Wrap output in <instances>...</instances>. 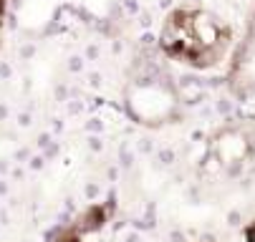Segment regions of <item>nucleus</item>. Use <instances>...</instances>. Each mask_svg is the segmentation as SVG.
<instances>
[{
	"instance_id": "nucleus-1",
	"label": "nucleus",
	"mask_w": 255,
	"mask_h": 242,
	"mask_svg": "<svg viewBox=\"0 0 255 242\" xmlns=\"http://www.w3.org/2000/svg\"><path fill=\"white\" fill-rule=\"evenodd\" d=\"M162 51L190 68L220 66L233 48V28L212 10L205 8H177L162 25Z\"/></svg>"
},
{
	"instance_id": "nucleus-2",
	"label": "nucleus",
	"mask_w": 255,
	"mask_h": 242,
	"mask_svg": "<svg viewBox=\"0 0 255 242\" xmlns=\"http://www.w3.org/2000/svg\"><path fill=\"white\" fill-rule=\"evenodd\" d=\"M124 101L131 119H136L139 124H152V126L169 121L179 109L177 88L167 79H159V76H144L129 83Z\"/></svg>"
},
{
	"instance_id": "nucleus-3",
	"label": "nucleus",
	"mask_w": 255,
	"mask_h": 242,
	"mask_svg": "<svg viewBox=\"0 0 255 242\" xmlns=\"http://www.w3.org/2000/svg\"><path fill=\"white\" fill-rule=\"evenodd\" d=\"M228 83L235 93L245 96L255 91V8L248 18L245 36L238 43L233 61H230V71H228Z\"/></svg>"
},
{
	"instance_id": "nucleus-4",
	"label": "nucleus",
	"mask_w": 255,
	"mask_h": 242,
	"mask_svg": "<svg viewBox=\"0 0 255 242\" xmlns=\"http://www.w3.org/2000/svg\"><path fill=\"white\" fill-rule=\"evenodd\" d=\"M215 149H217V157H220L223 161H238L248 152V139H245V134H240L235 129H228V131H223L220 136H217Z\"/></svg>"
},
{
	"instance_id": "nucleus-5",
	"label": "nucleus",
	"mask_w": 255,
	"mask_h": 242,
	"mask_svg": "<svg viewBox=\"0 0 255 242\" xmlns=\"http://www.w3.org/2000/svg\"><path fill=\"white\" fill-rule=\"evenodd\" d=\"M3 20H5V3L0 0V30H3Z\"/></svg>"
},
{
	"instance_id": "nucleus-6",
	"label": "nucleus",
	"mask_w": 255,
	"mask_h": 242,
	"mask_svg": "<svg viewBox=\"0 0 255 242\" xmlns=\"http://www.w3.org/2000/svg\"><path fill=\"white\" fill-rule=\"evenodd\" d=\"M248 242H255V225H253L250 232H248Z\"/></svg>"
}]
</instances>
